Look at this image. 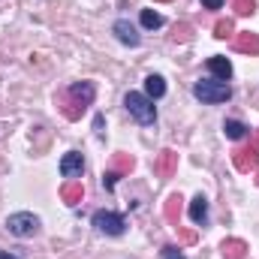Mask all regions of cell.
<instances>
[{
  "instance_id": "d4e9b609",
  "label": "cell",
  "mask_w": 259,
  "mask_h": 259,
  "mask_svg": "<svg viewBox=\"0 0 259 259\" xmlns=\"http://www.w3.org/2000/svg\"><path fill=\"white\" fill-rule=\"evenodd\" d=\"M118 178H121V175H115L112 169H106V175H103V187H106V190H115V184H118Z\"/></svg>"
},
{
  "instance_id": "7402d4cb",
  "label": "cell",
  "mask_w": 259,
  "mask_h": 259,
  "mask_svg": "<svg viewBox=\"0 0 259 259\" xmlns=\"http://www.w3.org/2000/svg\"><path fill=\"white\" fill-rule=\"evenodd\" d=\"M223 133H226V139H241V136L247 133V127H244L241 121H226V124H223Z\"/></svg>"
},
{
  "instance_id": "f1b7e54d",
  "label": "cell",
  "mask_w": 259,
  "mask_h": 259,
  "mask_svg": "<svg viewBox=\"0 0 259 259\" xmlns=\"http://www.w3.org/2000/svg\"><path fill=\"white\" fill-rule=\"evenodd\" d=\"M250 145H253V148H256V151H259V130H256V133H253V139H250Z\"/></svg>"
},
{
  "instance_id": "44dd1931",
  "label": "cell",
  "mask_w": 259,
  "mask_h": 259,
  "mask_svg": "<svg viewBox=\"0 0 259 259\" xmlns=\"http://www.w3.org/2000/svg\"><path fill=\"white\" fill-rule=\"evenodd\" d=\"M232 30H235L232 18H220V21L214 24V36H217V39H229V36H232Z\"/></svg>"
},
{
  "instance_id": "cb8c5ba5",
  "label": "cell",
  "mask_w": 259,
  "mask_h": 259,
  "mask_svg": "<svg viewBox=\"0 0 259 259\" xmlns=\"http://www.w3.org/2000/svg\"><path fill=\"white\" fill-rule=\"evenodd\" d=\"M178 229V238H181V244H196V229H187V226H175Z\"/></svg>"
},
{
  "instance_id": "ac0fdd59",
  "label": "cell",
  "mask_w": 259,
  "mask_h": 259,
  "mask_svg": "<svg viewBox=\"0 0 259 259\" xmlns=\"http://www.w3.org/2000/svg\"><path fill=\"white\" fill-rule=\"evenodd\" d=\"M81 112H84V109H81V106H75L66 94L61 97V115H64L66 121H78V118H81Z\"/></svg>"
},
{
  "instance_id": "f546056e",
  "label": "cell",
  "mask_w": 259,
  "mask_h": 259,
  "mask_svg": "<svg viewBox=\"0 0 259 259\" xmlns=\"http://www.w3.org/2000/svg\"><path fill=\"white\" fill-rule=\"evenodd\" d=\"M0 259H15V256H12L9 250H3V253H0Z\"/></svg>"
},
{
  "instance_id": "603a6c76",
  "label": "cell",
  "mask_w": 259,
  "mask_h": 259,
  "mask_svg": "<svg viewBox=\"0 0 259 259\" xmlns=\"http://www.w3.org/2000/svg\"><path fill=\"white\" fill-rule=\"evenodd\" d=\"M232 9L238 15H253L256 12V0H232Z\"/></svg>"
},
{
  "instance_id": "3957f363",
  "label": "cell",
  "mask_w": 259,
  "mask_h": 259,
  "mask_svg": "<svg viewBox=\"0 0 259 259\" xmlns=\"http://www.w3.org/2000/svg\"><path fill=\"white\" fill-rule=\"evenodd\" d=\"M6 229H9V235H15V238H33V235L39 232V217L30 214V211L9 214V217H6Z\"/></svg>"
},
{
  "instance_id": "e0dca14e",
  "label": "cell",
  "mask_w": 259,
  "mask_h": 259,
  "mask_svg": "<svg viewBox=\"0 0 259 259\" xmlns=\"http://www.w3.org/2000/svg\"><path fill=\"white\" fill-rule=\"evenodd\" d=\"M133 166H136V160H133L130 154H115V157H112V163H109V169H112L115 175H130V172H133Z\"/></svg>"
},
{
  "instance_id": "83f0119b",
  "label": "cell",
  "mask_w": 259,
  "mask_h": 259,
  "mask_svg": "<svg viewBox=\"0 0 259 259\" xmlns=\"http://www.w3.org/2000/svg\"><path fill=\"white\" fill-rule=\"evenodd\" d=\"M202 6H205V9H220L223 0H202Z\"/></svg>"
},
{
  "instance_id": "ba28073f",
  "label": "cell",
  "mask_w": 259,
  "mask_h": 259,
  "mask_svg": "<svg viewBox=\"0 0 259 259\" xmlns=\"http://www.w3.org/2000/svg\"><path fill=\"white\" fill-rule=\"evenodd\" d=\"M81 172H84V157H81L78 151L64 154V160H61V175H64V178H78Z\"/></svg>"
},
{
  "instance_id": "6da1fadb",
  "label": "cell",
  "mask_w": 259,
  "mask_h": 259,
  "mask_svg": "<svg viewBox=\"0 0 259 259\" xmlns=\"http://www.w3.org/2000/svg\"><path fill=\"white\" fill-rule=\"evenodd\" d=\"M124 106H127L130 118H133L136 124H142V127H151V124L157 121L154 100H151V97H145V94H136V91H130L127 97H124Z\"/></svg>"
},
{
  "instance_id": "484cf974",
  "label": "cell",
  "mask_w": 259,
  "mask_h": 259,
  "mask_svg": "<svg viewBox=\"0 0 259 259\" xmlns=\"http://www.w3.org/2000/svg\"><path fill=\"white\" fill-rule=\"evenodd\" d=\"M163 259H184V253H181V247L169 244V247H163Z\"/></svg>"
},
{
  "instance_id": "2e32d148",
  "label": "cell",
  "mask_w": 259,
  "mask_h": 259,
  "mask_svg": "<svg viewBox=\"0 0 259 259\" xmlns=\"http://www.w3.org/2000/svg\"><path fill=\"white\" fill-rule=\"evenodd\" d=\"M163 94H166V78H163V75H148V78H145V97L160 100Z\"/></svg>"
},
{
  "instance_id": "8fae6325",
  "label": "cell",
  "mask_w": 259,
  "mask_h": 259,
  "mask_svg": "<svg viewBox=\"0 0 259 259\" xmlns=\"http://www.w3.org/2000/svg\"><path fill=\"white\" fill-rule=\"evenodd\" d=\"M235 49L244 55H259V33H250V30L235 33Z\"/></svg>"
},
{
  "instance_id": "5bb4252c",
  "label": "cell",
  "mask_w": 259,
  "mask_h": 259,
  "mask_svg": "<svg viewBox=\"0 0 259 259\" xmlns=\"http://www.w3.org/2000/svg\"><path fill=\"white\" fill-rule=\"evenodd\" d=\"M208 69H211V75H217L220 81H229V75H232L229 58H208Z\"/></svg>"
},
{
  "instance_id": "5b68a950",
  "label": "cell",
  "mask_w": 259,
  "mask_h": 259,
  "mask_svg": "<svg viewBox=\"0 0 259 259\" xmlns=\"http://www.w3.org/2000/svg\"><path fill=\"white\" fill-rule=\"evenodd\" d=\"M66 97H69L75 106L88 109V106H94L97 88H94V81H75V84H69V88H66Z\"/></svg>"
},
{
  "instance_id": "ffe728a7",
  "label": "cell",
  "mask_w": 259,
  "mask_h": 259,
  "mask_svg": "<svg viewBox=\"0 0 259 259\" xmlns=\"http://www.w3.org/2000/svg\"><path fill=\"white\" fill-rule=\"evenodd\" d=\"M190 39H193V24H187V21L175 24V30H172V42H190Z\"/></svg>"
},
{
  "instance_id": "8992f818",
  "label": "cell",
  "mask_w": 259,
  "mask_h": 259,
  "mask_svg": "<svg viewBox=\"0 0 259 259\" xmlns=\"http://www.w3.org/2000/svg\"><path fill=\"white\" fill-rule=\"evenodd\" d=\"M256 160H259V151L253 145H244V148L232 151V166H235L238 172H253V169H256Z\"/></svg>"
},
{
  "instance_id": "9c48e42d",
  "label": "cell",
  "mask_w": 259,
  "mask_h": 259,
  "mask_svg": "<svg viewBox=\"0 0 259 259\" xmlns=\"http://www.w3.org/2000/svg\"><path fill=\"white\" fill-rule=\"evenodd\" d=\"M112 30H115V36H118V39H121V42H124V46H130V49H136V46H139V42H142V36H139V33H136V27H133V24H130L127 18H118V21H115V27H112Z\"/></svg>"
},
{
  "instance_id": "4fadbf2b",
  "label": "cell",
  "mask_w": 259,
  "mask_h": 259,
  "mask_svg": "<svg viewBox=\"0 0 259 259\" xmlns=\"http://www.w3.org/2000/svg\"><path fill=\"white\" fill-rule=\"evenodd\" d=\"M181 202H184V199H181L178 193H172L169 199H166V208H163V217H166V220H169L172 226H181Z\"/></svg>"
},
{
  "instance_id": "4316f807",
  "label": "cell",
  "mask_w": 259,
  "mask_h": 259,
  "mask_svg": "<svg viewBox=\"0 0 259 259\" xmlns=\"http://www.w3.org/2000/svg\"><path fill=\"white\" fill-rule=\"evenodd\" d=\"M106 121H103V115H97V118H94V130H97V136H103V133H106Z\"/></svg>"
},
{
  "instance_id": "277c9868",
  "label": "cell",
  "mask_w": 259,
  "mask_h": 259,
  "mask_svg": "<svg viewBox=\"0 0 259 259\" xmlns=\"http://www.w3.org/2000/svg\"><path fill=\"white\" fill-rule=\"evenodd\" d=\"M94 226H97L103 235H124L127 220H124L121 214H115V211H97V214H94Z\"/></svg>"
},
{
  "instance_id": "52a82bcc",
  "label": "cell",
  "mask_w": 259,
  "mask_h": 259,
  "mask_svg": "<svg viewBox=\"0 0 259 259\" xmlns=\"http://www.w3.org/2000/svg\"><path fill=\"white\" fill-rule=\"evenodd\" d=\"M175 169H178V154H175V151H160L157 160H154V172H157L160 178H172Z\"/></svg>"
},
{
  "instance_id": "9a60e30c",
  "label": "cell",
  "mask_w": 259,
  "mask_h": 259,
  "mask_svg": "<svg viewBox=\"0 0 259 259\" xmlns=\"http://www.w3.org/2000/svg\"><path fill=\"white\" fill-rule=\"evenodd\" d=\"M190 220L196 226H205V220H208V199L205 196H196L190 202Z\"/></svg>"
},
{
  "instance_id": "d6986e66",
  "label": "cell",
  "mask_w": 259,
  "mask_h": 259,
  "mask_svg": "<svg viewBox=\"0 0 259 259\" xmlns=\"http://www.w3.org/2000/svg\"><path fill=\"white\" fill-rule=\"evenodd\" d=\"M142 27H148V30L163 27V15H160V12H154V9H142Z\"/></svg>"
},
{
  "instance_id": "7c38bea8",
  "label": "cell",
  "mask_w": 259,
  "mask_h": 259,
  "mask_svg": "<svg viewBox=\"0 0 259 259\" xmlns=\"http://www.w3.org/2000/svg\"><path fill=\"white\" fill-rule=\"evenodd\" d=\"M61 199H64L66 205H78L81 199H84V187H81V181H66L64 187H61Z\"/></svg>"
},
{
  "instance_id": "1f68e13d",
  "label": "cell",
  "mask_w": 259,
  "mask_h": 259,
  "mask_svg": "<svg viewBox=\"0 0 259 259\" xmlns=\"http://www.w3.org/2000/svg\"><path fill=\"white\" fill-rule=\"evenodd\" d=\"M157 3H169V0H157Z\"/></svg>"
},
{
  "instance_id": "4dcf8cb0",
  "label": "cell",
  "mask_w": 259,
  "mask_h": 259,
  "mask_svg": "<svg viewBox=\"0 0 259 259\" xmlns=\"http://www.w3.org/2000/svg\"><path fill=\"white\" fill-rule=\"evenodd\" d=\"M256 187H259V169H256Z\"/></svg>"
},
{
  "instance_id": "30bf717a",
  "label": "cell",
  "mask_w": 259,
  "mask_h": 259,
  "mask_svg": "<svg viewBox=\"0 0 259 259\" xmlns=\"http://www.w3.org/2000/svg\"><path fill=\"white\" fill-rule=\"evenodd\" d=\"M220 253H223V259H247V244L241 238H226L220 244Z\"/></svg>"
},
{
  "instance_id": "7a4b0ae2",
  "label": "cell",
  "mask_w": 259,
  "mask_h": 259,
  "mask_svg": "<svg viewBox=\"0 0 259 259\" xmlns=\"http://www.w3.org/2000/svg\"><path fill=\"white\" fill-rule=\"evenodd\" d=\"M193 97L202 100V103H226L232 97V91L220 78H205V81H196L193 84Z\"/></svg>"
}]
</instances>
